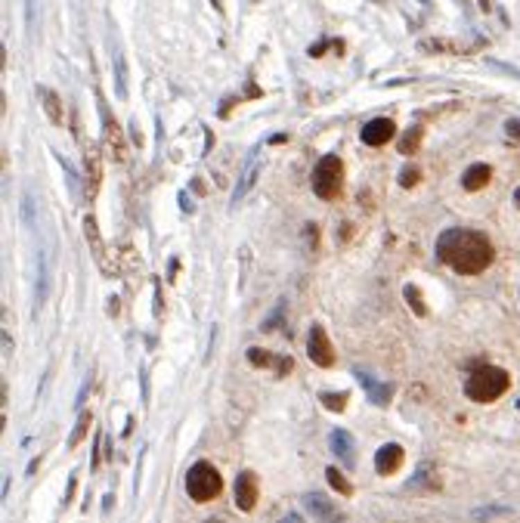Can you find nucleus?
Masks as SVG:
<instances>
[{"instance_id":"b1692460","label":"nucleus","mask_w":520,"mask_h":523,"mask_svg":"<svg viewBox=\"0 0 520 523\" xmlns=\"http://www.w3.org/2000/svg\"><path fill=\"white\" fill-rule=\"evenodd\" d=\"M319 400H322V406L331 409V412H344L347 409V393H319Z\"/></svg>"},{"instance_id":"aec40b11","label":"nucleus","mask_w":520,"mask_h":523,"mask_svg":"<svg viewBox=\"0 0 520 523\" xmlns=\"http://www.w3.org/2000/svg\"><path fill=\"white\" fill-rule=\"evenodd\" d=\"M46 288H50V267H46V254H37V285H35V307L41 310L46 301Z\"/></svg>"},{"instance_id":"c85d7f7f","label":"nucleus","mask_w":520,"mask_h":523,"mask_svg":"<svg viewBox=\"0 0 520 523\" xmlns=\"http://www.w3.org/2000/svg\"><path fill=\"white\" fill-rule=\"evenodd\" d=\"M496 514H505V508H489V511H474V517H477V520H489V517H496Z\"/></svg>"},{"instance_id":"c756f323","label":"nucleus","mask_w":520,"mask_h":523,"mask_svg":"<svg viewBox=\"0 0 520 523\" xmlns=\"http://www.w3.org/2000/svg\"><path fill=\"white\" fill-rule=\"evenodd\" d=\"M3 353H6V356L12 353V341H10V332H3Z\"/></svg>"},{"instance_id":"f03ea898","label":"nucleus","mask_w":520,"mask_h":523,"mask_svg":"<svg viewBox=\"0 0 520 523\" xmlns=\"http://www.w3.org/2000/svg\"><path fill=\"white\" fill-rule=\"evenodd\" d=\"M508 372L499 366H480L474 372L468 375V381H465V393L471 396L474 402H492L499 400V396L508 390Z\"/></svg>"},{"instance_id":"f8f14e48","label":"nucleus","mask_w":520,"mask_h":523,"mask_svg":"<svg viewBox=\"0 0 520 523\" xmlns=\"http://www.w3.org/2000/svg\"><path fill=\"white\" fill-rule=\"evenodd\" d=\"M257 174H260V168H257V152H251V155H248V161H245L242 177H239L236 189H232V198H229V204H232V208H236V204L242 202V198L251 192V186H254V183H257Z\"/></svg>"},{"instance_id":"6ab92c4d","label":"nucleus","mask_w":520,"mask_h":523,"mask_svg":"<svg viewBox=\"0 0 520 523\" xmlns=\"http://www.w3.org/2000/svg\"><path fill=\"white\" fill-rule=\"evenodd\" d=\"M356 375H359V381H363V387L369 390V400L375 402V406H388V400L393 396L390 384H378V381H372L369 375H363V372H356Z\"/></svg>"},{"instance_id":"2eb2a0df","label":"nucleus","mask_w":520,"mask_h":523,"mask_svg":"<svg viewBox=\"0 0 520 523\" xmlns=\"http://www.w3.org/2000/svg\"><path fill=\"white\" fill-rule=\"evenodd\" d=\"M84 164H87V189H90V195H96L99 180H103V161H99V149L93 143L84 149Z\"/></svg>"},{"instance_id":"7ed1b4c3","label":"nucleus","mask_w":520,"mask_h":523,"mask_svg":"<svg viewBox=\"0 0 520 523\" xmlns=\"http://www.w3.org/2000/svg\"><path fill=\"white\" fill-rule=\"evenodd\" d=\"M223 489V480H220V471L208 461H196L186 474V493H189L192 502H211L220 495Z\"/></svg>"},{"instance_id":"393cba45","label":"nucleus","mask_w":520,"mask_h":523,"mask_svg":"<svg viewBox=\"0 0 520 523\" xmlns=\"http://www.w3.org/2000/svg\"><path fill=\"white\" fill-rule=\"evenodd\" d=\"M325 477H329V483H331V486H335L341 495H350V493H353V486L344 480V474L338 471V468H329V471H325Z\"/></svg>"},{"instance_id":"2f4dec72","label":"nucleus","mask_w":520,"mask_h":523,"mask_svg":"<svg viewBox=\"0 0 520 523\" xmlns=\"http://www.w3.org/2000/svg\"><path fill=\"white\" fill-rule=\"evenodd\" d=\"M211 3H214V10H217V12H223V3H220V0H211Z\"/></svg>"},{"instance_id":"1a4fd4ad","label":"nucleus","mask_w":520,"mask_h":523,"mask_svg":"<svg viewBox=\"0 0 520 523\" xmlns=\"http://www.w3.org/2000/svg\"><path fill=\"white\" fill-rule=\"evenodd\" d=\"M363 143L365 145H384L397 136V124L390 118H372L369 124H363Z\"/></svg>"},{"instance_id":"9d476101","label":"nucleus","mask_w":520,"mask_h":523,"mask_svg":"<svg viewBox=\"0 0 520 523\" xmlns=\"http://www.w3.org/2000/svg\"><path fill=\"white\" fill-rule=\"evenodd\" d=\"M403 459H406V452H403V446H399V443H384V446L375 452V471L381 474V477L397 474L399 465H403Z\"/></svg>"},{"instance_id":"4468645a","label":"nucleus","mask_w":520,"mask_h":523,"mask_svg":"<svg viewBox=\"0 0 520 523\" xmlns=\"http://www.w3.org/2000/svg\"><path fill=\"white\" fill-rule=\"evenodd\" d=\"M84 236H87V245L93 248V257H96L99 269H103V273H115V269L105 263V245H103V236H99V227L93 217H84Z\"/></svg>"},{"instance_id":"0eeeda50","label":"nucleus","mask_w":520,"mask_h":523,"mask_svg":"<svg viewBox=\"0 0 520 523\" xmlns=\"http://www.w3.org/2000/svg\"><path fill=\"white\" fill-rule=\"evenodd\" d=\"M304 508L313 514L319 523H341L344 514L338 511V505H331V499H325L322 493H310L304 495Z\"/></svg>"},{"instance_id":"ddd939ff","label":"nucleus","mask_w":520,"mask_h":523,"mask_svg":"<svg viewBox=\"0 0 520 523\" xmlns=\"http://www.w3.org/2000/svg\"><path fill=\"white\" fill-rule=\"evenodd\" d=\"M329 446H331V452L338 455V459L344 461L347 468H353L356 465V443H353V436L347 434V430H331V436H329Z\"/></svg>"},{"instance_id":"5701e85b","label":"nucleus","mask_w":520,"mask_h":523,"mask_svg":"<svg viewBox=\"0 0 520 523\" xmlns=\"http://www.w3.org/2000/svg\"><path fill=\"white\" fill-rule=\"evenodd\" d=\"M90 425H93V415H90V412H81V418H78V425H75V434L69 436V449H75L78 443L84 440L87 430H90Z\"/></svg>"},{"instance_id":"a211bd4d","label":"nucleus","mask_w":520,"mask_h":523,"mask_svg":"<svg viewBox=\"0 0 520 523\" xmlns=\"http://www.w3.org/2000/svg\"><path fill=\"white\" fill-rule=\"evenodd\" d=\"M489 177H492V170L486 168V164H471V168L465 170V177H462V186L468 192H477V189H483L486 183H489Z\"/></svg>"},{"instance_id":"cd10ccee","label":"nucleus","mask_w":520,"mask_h":523,"mask_svg":"<svg viewBox=\"0 0 520 523\" xmlns=\"http://www.w3.org/2000/svg\"><path fill=\"white\" fill-rule=\"evenodd\" d=\"M31 217H35V208H31V192H25V198H22V220L31 227Z\"/></svg>"},{"instance_id":"39448f33","label":"nucleus","mask_w":520,"mask_h":523,"mask_svg":"<svg viewBox=\"0 0 520 523\" xmlns=\"http://www.w3.org/2000/svg\"><path fill=\"white\" fill-rule=\"evenodd\" d=\"M96 105H99V118H103V136H105V145H109V155L115 158V161H124V158H128V149H124L121 127H118V121L112 118L109 105H105V99L99 94H96Z\"/></svg>"},{"instance_id":"412c9836","label":"nucleus","mask_w":520,"mask_h":523,"mask_svg":"<svg viewBox=\"0 0 520 523\" xmlns=\"http://www.w3.org/2000/svg\"><path fill=\"white\" fill-rule=\"evenodd\" d=\"M422 134H424V130H422V127H409V130H406V134H403V136H399L397 149H399V152H403V155H412V152H415V149H418V145H422Z\"/></svg>"},{"instance_id":"9b49d317","label":"nucleus","mask_w":520,"mask_h":523,"mask_svg":"<svg viewBox=\"0 0 520 523\" xmlns=\"http://www.w3.org/2000/svg\"><path fill=\"white\" fill-rule=\"evenodd\" d=\"M248 362L251 366H257V369H276L279 378H285V375L291 372V356H272V353H266V350H260V347L248 350Z\"/></svg>"},{"instance_id":"f3484780","label":"nucleus","mask_w":520,"mask_h":523,"mask_svg":"<svg viewBox=\"0 0 520 523\" xmlns=\"http://www.w3.org/2000/svg\"><path fill=\"white\" fill-rule=\"evenodd\" d=\"M37 96H41V103H44L46 118H50L53 124H62V121H65V115H62V99H59L56 90H50V87H37Z\"/></svg>"},{"instance_id":"bb28decb","label":"nucleus","mask_w":520,"mask_h":523,"mask_svg":"<svg viewBox=\"0 0 520 523\" xmlns=\"http://www.w3.org/2000/svg\"><path fill=\"white\" fill-rule=\"evenodd\" d=\"M505 134L520 143V118H508V121H505Z\"/></svg>"},{"instance_id":"4be33fe9","label":"nucleus","mask_w":520,"mask_h":523,"mask_svg":"<svg viewBox=\"0 0 520 523\" xmlns=\"http://www.w3.org/2000/svg\"><path fill=\"white\" fill-rule=\"evenodd\" d=\"M403 297L409 301V307L415 310V316H424V313H428V303H424V297H422V291H418V285H406V288H403Z\"/></svg>"},{"instance_id":"7c9ffc66","label":"nucleus","mask_w":520,"mask_h":523,"mask_svg":"<svg viewBox=\"0 0 520 523\" xmlns=\"http://www.w3.org/2000/svg\"><path fill=\"white\" fill-rule=\"evenodd\" d=\"M325 53V44H316V47H310V56H322Z\"/></svg>"},{"instance_id":"423d86ee","label":"nucleus","mask_w":520,"mask_h":523,"mask_svg":"<svg viewBox=\"0 0 520 523\" xmlns=\"http://www.w3.org/2000/svg\"><path fill=\"white\" fill-rule=\"evenodd\" d=\"M306 353H310V360L316 362V366H322V369L335 366V350H331V341H329V335H325L322 326L310 328V337H306Z\"/></svg>"},{"instance_id":"dca6fc26","label":"nucleus","mask_w":520,"mask_h":523,"mask_svg":"<svg viewBox=\"0 0 520 523\" xmlns=\"http://www.w3.org/2000/svg\"><path fill=\"white\" fill-rule=\"evenodd\" d=\"M112 75H115L118 99H128V62H124L121 47H112Z\"/></svg>"},{"instance_id":"6e6552de","label":"nucleus","mask_w":520,"mask_h":523,"mask_svg":"<svg viewBox=\"0 0 520 523\" xmlns=\"http://www.w3.org/2000/svg\"><path fill=\"white\" fill-rule=\"evenodd\" d=\"M257 493H260V486H257V474L254 471H242L236 477V505H239V511H254Z\"/></svg>"},{"instance_id":"20e7f679","label":"nucleus","mask_w":520,"mask_h":523,"mask_svg":"<svg viewBox=\"0 0 520 523\" xmlns=\"http://www.w3.org/2000/svg\"><path fill=\"white\" fill-rule=\"evenodd\" d=\"M341 177H344V164L338 155H322L319 164L313 168V192L319 198H335L341 192Z\"/></svg>"},{"instance_id":"a878e982","label":"nucleus","mask_w":520,"mask_h":523,"mask_svg":"<svg viewBox=\"0 0 520 523\" xmlns=\"http://www.w3.org/2000/svg\"><path fill=\"white\" fill-rule=\"evenodd\" d=\"M422 180V170L415 168V164H406L403 170H399V186H406V189H412L415 183Z\"/></svg>"},{"instance_id":"473e14b6","label":"nucleus","mask_w":520,"mask_h":523,"mask_svg":"<svg viewBox=\"0 0 520 523\" xmlns=\"http://www.w3.org/2000/svg\"><path fill=\"white\" fill-rule=\"evenodd\" d=\"M514 202H517V208H520V186H517V192H514Z\"/></svg>"},{"instance_id":"72a5a7b5","label":"nucleus","mask_w":520,"mask_h":523,"mask_svg":"<svg viewBox=\"0 0 520 523\" xmlns=\"http://www.w3.org/2000/svg\"><path fill=\"white\" fill-rule=\"evenodd\" d=\"M205 523H226V520H220V517H211V520H205Z\"/></svg>"},{"instance_id":"f257e3e1","label":"nucleus","mask_w":520,"mask_h":523,"mask_svg":"<svg viewBox=\"0 0 520 523\" xmlns=\"http://www.w3.org/2000/svg\"><path fill=\"white\" fill-rule=\"evenodd\" d=\"M437 257L462 276H477L492 263V245L474 229H446L437 238Z\"/></svg>"}]
</instances>
